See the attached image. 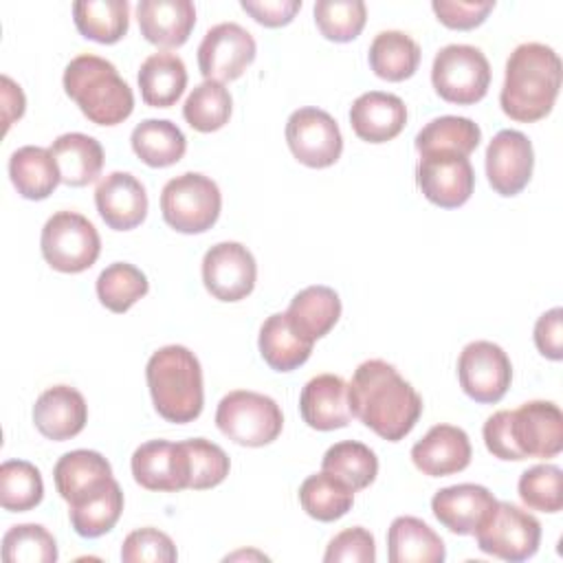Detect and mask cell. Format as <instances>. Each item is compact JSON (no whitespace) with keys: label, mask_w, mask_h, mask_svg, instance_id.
<instances>
[{"label":"cell","mask_w":563,"mask_h":563,"mask_svg":"<svg viewBox=\"0 0 563 563\" xmlns=\"http://www.w3.org/2000/svg\"><path fill=\"white\" fill-rule=\"evenodd\" d=\"M352 416L387 442L402 440L422 416V398L398 369L383 361H363L347 383Z\"/></svg>","instance_id":"1"},{"label":"cell","mask_w":563,"mask_h":563,"mask_svg":"<svg viewBox=\"0 0 563 563\" xmlns=\"http://www.w3.org/2000/svg\"><path fill=\"white\" fill-rule=\"evenodd\" d=\"M561 59L541 42L519 44L506 59L499 106L506 117L532 123L550 114L561 88Z\"/></svg>","instance_id":"2"},{"label":"cell","mask_w":563,"mask_h":563,"mask_svg":"<svg viewBox=\"0 0 563 563\" xmlns=\"http://www.w3.org/2000/svg\"><path fill=\"white\" fill-rule=\"evenodd\" d=\"M145 380L154 409L167 422L185 424L200 416L205 405L202 367L185 345L156 350L145 365Z\"/></svg>","instance_id":"3"},{"label":"cell","mask_w":563,"mask_h":563,"mask_svg":"<svg viewBox=\"0 0 563 563\" xmlns=\"http://www.w3.org/2000/svg\"><path fill=\"white\" fill-rule=\"evenodd\" d=\"M64 90L84 117L97 125L123 123L134 110V95L117 66L99 55L84 53L68 62Z\"/></svg>","instance_id":"4"},{"label":"cell","mask_w":563,"mask_h":563,"mask_svg":"<svg viewBox=\"0 0 563 563\" xmlns=\"http://www.w3.org/2000/svg\"><path fill=\"white\" fill-rule=\"evenodd\" d=\"M222 209V194L205 174L185 172L165 183L161 191L163 220L178 233H205L209 231Z\"/></svg>","instance_id":"5"},{"label":"cell","mask_w":563,"mask_h":563,"mask_svg":"<svg viewBox=\"0 0 563 563\" xmlns=\"http://www.w3.org/2000/svg\"><path fill=\"white\" fill-rule=\"evenodd\" d=\"M216 424L235 444L264 446L282 433L284 416L271 396L235 389L218 402Z\"/></svg>","instance_id":"6"},{"label":"cell","mask_w":563,"mask_h":563,"mask_svg":"<svg viewBox=\"0 0 563 563\" xmlns=\"http://www.w3.org/2000/svg\"><path fill=\"white\" fill-rule=\"evenodd\" d=\"M473 534L484 554L519 563L537 554L541 523L534 515L510 501H495Z\"/></svg>","instance_id":"7"},{"label":"cell","mask_w":563,"mask_h":563,"mask_svg":"<svg viewBox=\"0 0 563 563\" xmlns=\"http://www.w3.org/2000/svg\"><path fill=\"white\" fill-rule=\"evenodd\" d=\"M40 249L51 268L59 273H81L97 262L101 238L86 216L57 211L42 227Z\"/></svg>","instance_id":"8"},{"label":"cell","mask_w":563,"mask_h":563,"mask_svg":"<svg viewBox=\"0 0 563 563\" xmlns=\"http://www.w3.org/2000/svg\"><path fill=\"white\" fill-rule=\"evenodd\" d=\"M431 84L444 101L471 106L488 92L490 64L477 46L446 44L433 57Z\"/></svg>","instance_id":"9"},{"label":"cell","mask_w":563,"mask_h":563,"mask_svg":"<svg viewBox=\"0 0 563 563\" xmlns=\"http://www.w3.org/2000/svg\"><path fill=\"white\" fill-rule=\"evenodd\" d=\"M286 143L292 156L306 167L323 169L334 165L343 152L339 123L321 108H299L286 121Z\"/></svg>","instance_id":"10"},{"label":"cell","mask_w":563,"mask_h":563,"mask_svg":"<svg viewBox=\"0 0 563 563\" xmlns=\"http://www.w3.org/2000/svg\"><path fill=\"white\" fill-rule=\"evenodd\" d=\"M457 380L464 394L475 402H499L512 380L510 358L493 341H471L460 352Z\"/></svg>","instance_id":"11"},{"label":"cell","mask_w":563,"mask_h":563,"mask_svg":"<svg viewBox=\"0 0 563 563\" xmlns=\"http://www.w3.org/2000/svg\"><path fill=\"white\" fill-rule=\"evenodd\" d=\"M257 44L238 22L211 26L198 46V68L209 81H233L255 59Z\"/></svg>","instance_id":"12"},{"label":"cell","mask_w":563,"mask_h":563,"mask_svg":"<svg viewBox=\"0 0 563 563\" xmlns=\"http://www.w3.org/2000/svg\"><path fill=\"white\" fill-rule=\"evenodd\" d=\"M416 183L422 196L442 207H462L475 187V172L468 156L455 152H427L420 154L416 165Z\"/></svg>","instance_id":"13"},{"label":"cell","mask_w":563,"mask_h":563,"mask_svg":"<svg viewBox=\"0 0 563 563\" xmlns=\"http://www.w3.org/2000/svg\"><path fill=\"white\" fill-rule=\"evenodd\" d=\"M257 264L240 242H218L202 257L205 288L220 301H240L255 288Z\"/></svg>","instance_id":"14"},{"label":"cell","mask_w":563,"mask_h":563,"mask_svg":"<svg viewBox=\"0 0 563 563\" xmlns=\"http://www.w3.org/2000/svg\"><path fill=\"white\" fill-rule=\"evenodd\" d=\"M510 433L523 460L554 457L563 449V413L550 400L523 402L510 411Z\"/></svg>","instance_id":"15"},{"label":"cell","mask_w":563,"mask_h":563,"mask_svg":"<svg viewBox=\"0 0 563 563\" xmlns=\"http://www.w3.org/2000/svg\"><path fill=\"white\" fill-rule=\"evenodd\" d=\"M134 482L147 490L176 493L189 488V457L183 442L150 440L130 460Z\"/></svg>","instance_id":"16"},{"label":"cell","mask_w":563,"mask_h":563,"mask_svg":"<svg viewBox=\"0 0 563 563\" xmlns=\"http://www.w3.org/2000/svg\"><path fill=\"white\" fill-rule=\"evenodd\" d=\"M534 150L519 130H499L486 147V176L499 196H517L532 176Z\"/></svg>","instance_id":"17"},{"label":"cell","mask_w":563,"mask_h":563,"mask_svg":"<svg viewBox=\"0 0 563 563\" xmlns=\"http://www.w3.org/2000/svg\"><path fill=\"white\" fill-rule=\"evenodd\" d=\"M101 220L114 231H130L147 216V191L130 172H110L95 189Z\"/></svg>","instance_id":"18"},{"label":"cell","mask_w":563,"mask_h":563,"mask_svg":"<svg viewBox=\"0 0 563 563\" xmlns=\"http://www.w3.org/2000/svg\"><path fill=\"white\" fill-rule=\"evenodd\" d=\"M471 440L464 429L453 424L431 427L422 440L411 446L413 466L429 477H446L471 464Z\"/></svg>","instance_id":"19"},{"label":"cell","mask_w":563,"mask_h":563,"mask_svg":"<svg viewBox=\"0 0 563 563\" xmlns=\"http://www.w3.org/2000/svg\"><path fill=\"white\" fill-rule=\"evenodd\" d=\"M88 405L70 385H53L44 389L33 405V422L37 431L55 442H64L84 431Z\"/></svg>","instance_id":"20"},{"label":"cell","mask_w":563,"mask_h":563,"mask_svg":"<svg viewBox=\"0 0 563 563\" xmlns=\"http://www.w3.org/2000/svg\"><path fill=\"white\" fill-rule=\"evenodd\" d=\"M299 413L303 422L317 431L347 427L352 420L347 383L336 374H317L301 389Z\"/></svg>","instance_id":"21"},{"label":"cell","mask_w":563,"mask_h":563,"mask_svg":"<svg viewBox=\"0 0 563 563\" xmlns=\"http://www.w3.org/2000/svg\"><path fill=\"white\" fill-rule=\"evenodd\" d=\"M407 123V106L398 95L369 90L354 99L350 125L367 143H387L396 139Z\"/></svg>","instance_id":"22"},{"label":"cell","mask_w":563,"mask_h":563,"mask_svg":"<svg viewBox=\"0 0 563 563\" xmlns=\"http://www.w3.org/2000/svg\"><path fill=\"white\" fill-rule=\"evenodd\" d=\"M495 495L479 484H455L440 488L431 499L433 517L453 534H473L486 512L495 506Z\"/></svg>","instance_id":"23"},{"label":"cell","mask_w":563,"mask_h":563,"mask_svg":"<svg viewBox=\"0 0 563 563\" xmlns=\"http://www.w3.org/2000/svg\"><path fill=\"white\" fill-rule=\"evenodd\" d=\"M141 35L156 46H183L196 24L191 0H141L136 4Z\"/></svg>","instance_id":"24"},{"label":"cell","mask_w":563,"mask_h":563,"mask_svg":"<svg viewBox=\"0 0 563 563\" xmlns=\"http://www.w3.org/2000/svg\"><path fill=\"white\" fill-rule=\"evenodd\" d=\"M341 317V299L330 286H308L299 290L286 310L290 328L306 341L314 343L325 336Z\"/></svg>","instance_id":"25"},{"label":"cell","mask_w":563,"mask_h":563,"mask_svg":"<svg viewBox=\"0 0 563 563\" xmlns=\"http://www.w3.org/2000/svg\"><path fill=\"white\" fill-rule=\"evenodd\" d=\"M53 479L62 499L73 504L108 484L112 479V466L97 451L75 449L57 460Z\"/></svg>","instance_id":"26"},{"label":"cell","mask_w":563,"mask_h":563,"mask_svg":"<svg viewBox=\"0 0 563 563\" xmlns=\"http://www.w3.org/2000/svg\"><path fill=\"white\" fill-rule=\"evenodd\" d=\"M446 556L440 534L418 517H396L387 530L389 563H442Z\"/></svg>","instance_id":"27"},{"label":"cell","mask_w":563,"mask_h":563,"mask_svg":"<svg viewBox=\"0 0 563 563\" xmlns=\"http://www.w3.org/2000/svg\"><path fill=\"white\" fill-rule=\"evenodd\" d=\"M59 178L68 187H84L99 178L103 167V147L95 136L66 132L51 143Z\"/></svg>","instance_id":"28"},{"label":"cell","mask_w":563,"mask_h":563,"mask_svg":"<svg viewBox=\"0 0 563 563\" xmlns=\"http://www.w3.org/2000/svg\"><path fill=\"white\" fill-rule=\"evenodd\" d=\"M141 99L152 108L174 106L187 88L185 62L169 51L152 53L139 68Z\"/></svg>","instance_id":"29"},{"label":"cell","mask_w":563,"mask_h":563,"mask_svg":"<svg viewBox=\"0 0 563 563\" xmlns=\"http://www.w3.org/2000/svg\"><path fill=\"white\" fill-rule=\"evenodd\" d=\"M9 176L18 194L26 200H44L62 183L51 150L40 145L18 147L9 158Z\"/></svg>","instance_id":"30"},{"label":"cell","mask_w":563,"mask_h":563,"mask_svg":"<svg viewBox=\"0 0 563 563\" xmlns=\"http://www.w3.org/2000/svg\"><path fill=\"white\" fill-rule=\"evenodd\" d=\"M123 512V493L119 482L112 477L99 490L68 504L70 526L79 537L97 539L110 532Z\"/></svg>","instance_id":"31"},{"label":"cell","mask_w":563,"mask_h":563,"mask_svg":"<svg viewBox=\"0 0 563 563\" xmlns=\"http://www.w3.org/2000/svg\"><path fill=\"white\" fill-rule=\"evenodd\" d=\"M260 354L275 372H292L310 358L312 343L301 339L288 323L286 312L271 314L260 328Z\"/></svg>","instance_id":"32"},{"label":"cell","mask_w":563,"mask_h":563,"mask_svg":"<svg viewBox=\"0 0 563 563\" xmlns=\"http://www.w3.org/2000/svg\"><path fill=\"white\" fill-rule=\"evenodd\" d=\"M367 62L376 77L402 81L418 70L420 46L405 31H380L369 44Z\"/></svg>","instance_id":"33"},{"label":"cell","mask_w":563,"mask_h":563,"mask_svg":"<svg viewBox=\"0 0 563 563\" xmlns=\"http://www.w3.org/2000/svg\"><path fill=\"white\" fill-rule=\"evenodd\" d=\"M134 154L150 167H169L185 156L187 139L183 130L167 119H145L132 134Z\"/></svg>","instance_id":"34"},{"label":"cell","mask_w":563,"mask_h":563,"mask_svg":"<svg viewBox=\"0 0 563 563\" xmlns=\"http://www.w3.org/2000/svg\"><path fill=\"white\" fill-rule=\"evenodd\" d=\"M77 31L99 44L119 42L130 26L128 0H79L73 4Z\"/></svg>","instance_id":"35"},{"label":"cell","mask_w":563,"mask_h":563,"mask_svg":"<svg viewBox=\"0 0 563 563\" xmlns=\"http://www.w3.org/2000/svg\"><path fill=\"white\" fill-rule=\"evenodd\" d=\"M482 141L479 125L468 117L444 114L431 119L418 134H416V150L420 154L427 152H455L468 156L477 150Z\"/></svg>","instance_id":"36"},{"label":"cell","mask_w":563,"mask_h":563,"mask_svg":"<svg viewBox=\"0 0 563 563\" xmlns=\"http://www.w3.org/2000/svg\"><path fill=\"white\" fill-rule=\"evenodd\" d=\"M321 471L339 477L354 493L367 488L378 475L376 453L356 440H341L332 444L321 460Z\"/></svg>","instance_id":"37"},{"label":"cell","mask_w":563,"mask_h":563,"mask_svg":"<svg viewBox=\"0 0 563 563\" xmlns=\"http://www.w3.org/2000/svg\"><path fill=\"white\" fill-rule=\"evenodd\" d=\"M299 504L317 521L341 519L354 504V490L339 477L321 471L308 475L299 486Z\"/></svg>","instance_id":"38"},{"label":"cell","mask_w":563,"mask_h":563,"mask_svg":"<svg viewBox=\"0 0 563 563\" xmlns=\"http://www.w3.org/2000/svg\"><path fill=\"white\" fill-rule=\"evenodd\" d=\"M97 297L110 312H128L141 297L147 295L150 282L141 268L130 262H114L97 277Z\"/></svg>","instance_id":"39"},{"label":"cell","mask_w":563,"mask_h":563,"mask_svg":"<svg viewBox=\"0 0 563 563\" xmlns=\"http://www.w3.org/2000/svg\"><path fill=\"white\" fill-rule=\"evenodd\" d=\"M233 99L229 88L220 81L205 79L198 84L183 103L185 121L198 132H216L229 123Z\"/></svg>","instance_id":"40"},{"label":"cell","mask_w":563,"mask_h":563,"mask_svg":"<svg viewBox=\"0 0 563 563\" xmlns=\"http://www.w3.org/2000/svg\"><path fill=\"white\" fill-rule=\"evenodd\" d=\"M44 497V482L35 464L7 460L0 466V504L9 512H26Z\"/></svg>","instance_id":"41"},{"label":"cell","mask_w":563,"mask_h":563,"mask_svg":"<svg viewBox=\"0 0 563 563\" xmlns=\"http://www.w3.org/2000/svg\"><path fill=\"white\" fill-rule=\"evenodd\" d=\"M312 13L321 35L332 42H350L358 37L367 20L363 0H317Z\"/></svg>","instance_id":"42"},{"label":"cell","mask_w":563,"mask_h":563,"mask_svg":"<svg viewBox=\"0 0 563 563\" xmlns=\"http://www.w3.org/2000/svg\"><path fill=\"white\" fill-rule=\"evenodd\" d=\"M2 559L7 563H53L57 543L40 523L11 526L2 537Z\"/></svg>","instance_id":"43"},{"label":"cell","mask_w":563,"mask_h":563,"mask_svg":"<svg viewBox=\"0 0 563 563\" xmlns=\"http://www.w3.org/2000/svg\"><path fill=\"white\" fill-rule=\"evenodd\" d=\"M183 446L189 457V488L205 490L222 484L229 475L231 462L222 446L205 438L183 440Z\"/></svg>","instance_id":"44"},{"label":"cell","mask_w":563,"mask_h":563,"mask_svg":"<svg viewBox=\"0 0 563 563\" xmlns=\"http://www.w3.org/2000/svg\"><path fill=\"white\" fill-rule=\"evenodd\" d=\"M561 468L554 464H537L521 473L517 490L521 501L541 512H559L563 508Z\"/></svg>","instance_id":"45"},{"label":"cell","mask_w":563,"mask_h":563,"mask_svg":"<svg viewBox=\"0 0 563 563\" xmlns=\"http://www.w3.org/2000/svg\"><path fill=\"white\" fill-rule=\"evenodd\" d=\"M121 559L125 563H174L178 559L169 534L156 528H139L123 539Z\"/></svg>","instance_id":"46"},{"label":"cell","mask_w":563,"mask_h":563,"mask_svg":"<svg viewBox=\"0 0 563 563\" xmlns=\"http://www.w3.org/2000/svg\"><path fill=\"white\" fill-rule=\"evenodd\" d=\"M325 563H341V561H352V563H374L376 561V543L369 530L354 526L345 528L343 532L334 534V539L328 543Z\"/></svg>","instance_id":"47"},{"label":"cell","mask_w":563,"mask_h":563,"mask_svg":"<svg viewBox=\"0 0 563 563\" xmlns=\"http://www.w3.org/2000/svg\"><path fill=\"white\" fill-rule=\"evenodd\" d=\"M431 9L444 26L468 31L479 26L488 18V13L495 9V2L493 0H433Z\"/></svg>","instance_id":"48"},{"label":"cell","mask_w":563,"mask_h":563,"mask_svg":"<svg viewBox=\"0 0 563 563\" xmlns=\"http://www.w3.org/2000/svg\"><path fill=\"white\" fill-rule=\"evenodd\" d=\"M484 435V444L486 449L499 457V460H512V462H521V453L517 451L515 442H512V433H510V409H501L495 411L482 429Z\"/></svg>","instance_id":"49"},{"label":"cell","mask_w":563,"mask_h":563,"mask_svg":"<svg viewBox=\"0 0 563 563\" xmlns=\"http://www.w3.org/2000/svg\"><path fill=\"white\" fill-rule=\"evenodd\" d=\"M534 345L550 361H561L563 358V310L559 306L543 312L537 319V323H534Z\"/></svg>","instance_id":"50"},{"label":"cell","mask_w":563,"mask_h":563,"mask_svg":"<svg viewBox=\"0 0 563 563\" xmlns=\"http://www.w3.org/2000/svg\"><path fill=\"white\" fill-rule=\"evenodd\" d=\"M240 7L264 26H284L301 9V0H242Z\"/></svg>","instance_id":"51"},{"label":"cell","mask_w":563,"mask_h":563,"mask_svg":"<svg viewBox=\"0 0 563 563\" xmlns=\"http://www.w3.org/2000/svg\"><path fill=\"white\" fill-rule=\"evenodd\" d=\"M2 114H4V130L11 128V123L15 119H20L24 114V106H26V99H24V92L22 88L7 75H2Z\"/></svg>","instance_id":"52"}]
</instances>
